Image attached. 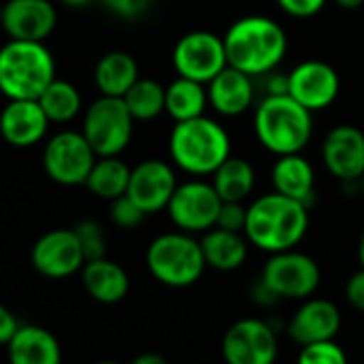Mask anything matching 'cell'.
<instances>
[{"label":"cell","mask_w":364,"mask_h":364,"mask_svg":"<svg viewBox=\"0 0 364 364\" xmlns=\"http://www.w3.org/2000/svg\"><path fill=\"white\" fill-rule=\"evenodd\" d=\"M223 41L228 65L251 77L277 71L287 54V35L283 26L266 16H247L236 20L228 28Z\"/></svg>","instance_id":"cell-1"},{"label":"cell","mask_w":364,"mask_h":364,"mask_svg":"<svg viewBox=\"0 0 364 364\" xmlns=\"http://www.w3.org/2000/svg\"><path fill=\"white\" fill-rule=\"evenodd\" d=\"M306 230L309 206L277 191L259 196L247 206L245 236L249 245L270 255L296 249L306 236Z\"/></svg>","instance_id":"cell-2"},{"label":"cell","mask_w":364,"mask_h":364,"mask_svg":"<svg viewBox=\"0 0 364 364\" xmlns=\"http://www.w3.org/2000/svg\"><path fill=\"white\" fill-rule=\"evenodd\" d=\"M169 156L178 169L196 178L213 176L232 156V139L221 122L204 114L173 124Z\"/></svg>","instance_id":"cell-3"},{"label":"cell","mask_w":364,"mask_h":364,"mask_svg":"<svg viewBox=\"0 0 364 364\" xmlns=\"http://www.w3.org/2000/svg\"><path fill=\"white\" fill-rule=\"evenodd\" d=\"M253 129L268 152L296 154L313 137V112L289 95H266L255 107Z\"/></svg>","instance_id":"cell-4"},{"label":"cell","mask_w":364,"mask_h":364,"mask_svg":"<svg viewBox=\"0 0 364 364\" xmlns=\"http://www.w3.org/2000/svg\"><path fill=\"white\" fill-rule=\"evenodd\" d=\"M56 80V63L43 41L11 39L0 48V92L9 101L39 99Z\"/></svg>","instance_id":"cell-5"},{"label":"cell","mask_w":364,"mask_h":364,"mask_svg":"<svg viewBox=\"0 0 364 364\" xmlns=\"http://www.w3.org/2000/svg\"><path fill=\"white\" fill-rule=\"evenodd\" d=\"M150 274L167 287H189L200 281L206 270L202 242L189 232H167L156 236L146 251Z\"/></svg>","instance_id":"cell-6"},{"label":"cell","mask_w":364,"mask_h":364,"mask_svg":"<svg viewBox=\"0 0 364 364\" xmlns=\"http://www.w3.org/2000/svg\"><path fill=\"white\" fill-rule=\"evenodd\" d=\"M133 122L124 99L101 95L86 109L82 133L97 156H118L133 137Z\"/></svg>","instance_id":"cell-7"},{"label":"cell","mask_w":364,"mask_h":364,"mask_svg":"<svg viewBox=\"0 0 364 364\" xmlns=\"http://www.w3.org/2000/svg\"><path fill=\"white\" fill-rule=\"evenodd\" d=\"M171 63L180 77L208 84L228 67L225 41L210 31L187 33L173 46Z\"/></svg>","instance_id":"cell-8"},{"label":"cell","mask_w":364,"mask_h":364,"mask_svg":"<svg viewBox=\"0 0 364 364\" xmlns=\"http://www.w3.org/2000/svg\"><path fill=\"white\" fill-rule=\"evenodd\" d=\"M223 200L219 198L213 182L193 178L178 185L173 198L169 200L167 215L171 223L189 234L208 232L217 225V217Z\"/></svg>","instance_id":"cell-9"},{"label":"cell","mask_w":364,"mask_h":364,"mask_svg":"<svg viewBox=\"0 0 364 364\" xmlns=\"http://www.w3.org/2000/svg\"><path fill=\"white\" fill-rule=\"evenodd\" d=\"M262 281L279 296V300H306L319 287L321 272L313 257L289 249L270 255L262 270Z\"/></svg>","instance_id":"cell-10"},{"label":"cell","mask_w":364,"mask_h":364,"mask_svg":"<svg viewBox=\"0 0 364 364\" xmlns=\"http://www.w3.org/2000/svg\"><path fill=\"white\" fill-rule=\"evenodd\" d=\"M97 159L99 156L84 133L63 131L48 141L43 152V167L48 176L54 182H58V185L75 187L86 185Z\"/></svg>","instance_id":"cell-11"},{"label":"cell","mask_w":364,"mask_h":364,"mask_svg":"<svg viewBox=\"0 0 364 364\" xmlns=\"http://www.w3.org/2000/svg\"><path fill=\"white\" fill-rule=\"evenodd\" d=\"M221 349L228 364H274L279 338L268 321L247 317L228 328Z\"/></svg>","instance_id":"cell-12"},{"label":"cell","mask_w":364,"mask_h":364,"mask_svg":"<svg viewBox=\"0 0 364 364\" xmlns=\"http://www.w3.org/2000/svg\"><path fill=\"white\" fill-rule=\"evenodd\" d=\"M287 95L294 97L309 112H321L330 107L341 90V77L336 69L323 60H304L289 73Z\"/></svg>","instance_id":"cell-13"},{"label":"cell","mask_w":364,"mask_h":364,"mask_svg":"<svg viewBox=\"0 0 364 364\" xmlns=\"http://www.w3.org/2000/svg\"><path fill=\"white\" fill-rule=\"evenodd\" d=\"M176 189H178V178L173 167L165 161L148 159L131 169L127 196L146 215H154L167 210Z\"/></svg>","instance_id":"cell-14"},{"label":"cell","mask_w":364,"mask_h":364,"mask_svg":"<svg viewBox=\"0 0 364 364\" xmlns=\"http://www.w3.org/2000/svg\"><path fill=\"white\" fill-rule=\"evenodd\" d=\"M33 266L48 279H67L86 264L82 245L73 230H52L43 234L31 253Z\"/></svg>","instance_id":"cell-15"},{"label":"cell","mask_w":364,"mask_h":364,"mask_svg":"<svg viewBox=\"0 0 364 364\" xmlns=\"http://www.w3.org/2000/svg\"><path fill=\"white\" fill-rule=\"evenodd\" d=\"M321 161L336 180L358 182L364 173V133L353 124L330 129L321 144Z\"/></svg>","instance_id":"cell-16"},{"label":"cell","mask_w":364,"mask_h":364,"mask_svg":"<svg viewBox=\"0 0 364 364\" xmlns=\"http://www.w3.org/2000/svg\"><path fill=\"white\" fill-rule=\"evenodd\" d=\"M56 20L50 0H9L3 7V28L11 39L46 41L56 28Z\"/></svg>","instance_id":"cell-17"},{"label":"cell","mask_w":364,"mask_h":364,"mask_svg":"<svg viewBox=\"0 0 364 364\" xmlns=\"http://www.w3.org/2000/svg\"><path fill=\"white\" fill-rule=\"evenodd\" d=\"M50 127V118L37 99H14L0 114V135L16 148L39 144Z\"/></svg>","instance_id":"cell-18"},{"label":"cell","mask_w":364,"mask_h":364,"mask_svg":"<svg viewBox=\"0 0 364 364\" xmlns=\"http://www.w3.org/2000/svg\"><path fill=\"white\" fill-rule=\"evenodd\" d=\"M341 330V311L323 298H306L287 323V334L298 345L332 341Z\"/></svg>","instance_id":"cell-19"},{"label":"cell","mask_w":364,"mask_h":364,"mask_svg":"<svg viewBox=\"0 0 364 364\" xmlns=\"http://www.w3.org/2000/svg\"><path fill=\"white\" fill-rule=\"evenodd\" d=\"M206 88L210 107L225 118H236L245 114L255 101L253 77L230 65L215 80H210Z\"/></svg>","instance_id":"cell-20"},{"label":"cell","mask_w":364,"mask_h":364,"mask_svg":"<svg viewBox=\"0 0 364 364\" xmlns=\"http://www.w3.org/2000/svg\"><path fill=\"white\" fill-rule=\"evenodd\" d=\"M270 180L277 193L287 196L309 208L315 204V169L300 152L279 156L272 165Z\"/></svg>","instance_id":"cell-21"},{"label":"cell","mask_w":364,"mask_h":364,"mask_svg":"<svg viewBox=\"0 0 364 364\" xmlns=\"http://www.w3.org/2000/svg\"><path fill=\"white\" fill-rule=\"evenodd\" d=\"M9 364H63L58 338L41 326H20L7 343Z\"/></svg>","instance_id":"cell-22"},{"label":"cell","mask_w":364,"mask_h":364,"mask_svg":"<svg viewBox=\"0 0 364 364\" xmlns=\"http://www.w3.org/2000/svg\"><path fill=\"white\" fill-rule=\"evenodd\" d=\"M82 283L86 291L101 304H116L129 294L127 270L107 257L86 262L82 268Z\"/></svg>","instance_id":"cell-23"},{"label":"cell","mask_w":364,"mask_h":364,"mask_svg":"<svg viewBox=\"0 0 364 364\" xmlns=\"http://www.w3.org/2000/svg\"><path fill=\"white\" fill-rule=\"evenodd\" d=\"M202 251L206 264L221 272H232L247 262L249 255V240L240 232H230L221 228H213L204 234Z\"/></svg>","instance_id":"cell-24"},{"label":"cell","mask_w":364,"mask_h":364,"mask_svg":"<svg viewBox=\"0 0 364 364\" xmlns=\"http://www.w3.org/2000/svg\"><path fill=\"white\" fill-rule=\"evenodd\" d=\"M139 80L137 63L127 52H109L95 67V82L105 97H124L129 88Z\"/></svg>","instance_id":"cell-25"},{"label":"cell","mask_w":364,"mask_h":364,"mask_svg":"<svg viewBox=\"0 0 364 364\" xmlns=\"http://www.w3.org/2000/svg\"><path fill=\"white\" fill-rule=\"evenodd\" d=\"M208 88L189 77H176L165 88V112L173 122H185L198 116H204L208 107Z\"/></svg>","instance_id":"cell-26"},{"label":"cell","mask_w":364,"mask_h":364,"mask_svg":"<svg viewBox=\"0 0 364 364\" xmlns=\"http://www.w3.org/2000/svg\"><path fill=\"white\" fill-rule=\"evenodd\" d=\"M213 187L223 202H245L255 189V169L242 156H230L215 173Z\"/></svg>","instance_id":"cell-27"},{"label":"cell","mask_w":364,"mask_h":364,"mask_svg":"<svg viewBox=\"0 0 364 364\" xmlns=\"http://www.w3.org/2000/svg\"><path fill=\"white\" fill-rule=\"evenodd\" d=\"M131 180V167L118 156H99L90 169L86 187L103 200H116L127 196Z\"/></svg>","instance_id":"cell-28"},{"label":"cell","mask_w":364,"mask_h":364,"mask_svg":"<svg viewBox=\"0 0 364 364\" xmlns=\"http://www.w3.org/2000/svg\"><path fill=\"white\" fill-rule=\"evenodd\" d=\"M135 120H154L165 112V88L150 77H139L122 97Z\"/></svg>","instance_id":"cell-29"},{"label":"cell","mask_w":364,"mask_h":364,"mask_svg":"<svg viewBox=\"0 0 364 364\" xmlns=\"http://www.w3.org/2000/svg\"><path fill=\"white\" fill-rule=\"evenodd\" d=\"M37 101L41 103L50 122H69L82 109V97L77 88L65 80H54Z\"/></svg>","instance_id":"cell-30"},{"label":"cell","mask_w":364,"mask_h":364,"mask_svg":"<svg viewBox=\"0 0 364 364\" xmlns=\"http://www.w3.org/2000/svg\"><path fill=\"white\" fill-rule=\"evenodd\" d=\"M80 245H82V251H84V257L86 262H92V259H101L105 257V251H107V240H105V232L103 228L92 221V219H84L80 221L75 228H73Z\"/></svg>","instance_id":"cell-31"},{"label":"cell","mask_w":364,"mask_h":364,"mask_svg":"<svg viewBox=\"0 0 364 364\" xmlns=\"http://www.w3.org/2000/svg\"><path fill=\"white\" fill-rule=\"evenodd\" d=\"M296 364H347V353L338 343L319 341L311 345H302Z\"/></svg>","instance_id":"cell-32"},{"label":"cell","mask_w":364,"mask_h":364,"mask_svg":"<svg viewBox=\"0 0 364 364\" xmlns=\"http://www.w3.org/2000/svg\"><path fill=\"white\" fill-rule=\"evenodd\" d=\"M109 217H112V221H114L120 230H135V228H139V225L144 223L146 213H144L129 196H122V198L112 200Z\"/></svg>","instance_id":"cell-33"},{"label":"cell","mask_w":364,"mask_h":364,"mask_svg":"<svg viewBox=\"0 0 364 364\" xmlns=\"http://www.w3.org/2000/svg\"><path fill=\"white\" fill-rule=\"evenodd\" d=\"M245 225H247V206H245V202H223L215 228L245 234Z\"/></svg>","instance_id":"cell-34"},{"label":"cell","mask_w":364,"mask_h":364,"mask_svg":"<svg viewBox=\"0 0 364 364\" xmlns=\"http://www.w3.org/2000/svg\"><path fill=\"white\" fill-rule=\"evenodd\" d=\"M101 3L105 5V9H109L118 18L135 20V18H141L154 5V0H101Z\"/></svg>","instance_id":"cell-35"},{"label":"cell","mask_w":364,"mask_h":364,"mask_svg":"<svg viewBox=\"0 0 364 364\" xmlns=\"http://www.w3.org/2000/svg\"><path fill=\"white\" fill-rule=\"evenodd\" d=\"M279 7L291 16V18H298V20H306V18H313L317 16L328 0H277Z\"/></svg>","instance_id":"cell-36"},{"label":"cell","mask_w":364,"mask_h":364,"mask_svg":"<svg viewBox=\"0 0 364 364\" xmlns=\"http://www.w3.org/2000/svg\"><path fill=\"white\" fill-rule=\"evenodd\" d=\"M345 298L347 302L355 309L364 313V268H360L358 272H353L345 285Z\"/></svg>","instance_id":"cell-37"},{"label":"cell","mask_w":364,"mask_h":364,"mask_svg":"<svg viewBox=\"0 0 364 364\" xmlns=\"http://www.w3.org/2000/svg\"><path fill=\"white\" fill-rule=\"evenodd\" d=\"M20 323L16 319V315L11 313V309H7L3 302H0V345H7L14 334L18 332Z\"/></svg>","instance_id":"cell-38"},{"label":"cell","mask_w":364,"mask_h":364,"mask_svg":"<svg viewBox=\"0 0 364 364\" xmlns=\"http://www.w3.org/2000/svg\"><path fill=\"white\" fill-rule=\"evenodd\" d=\"M251 296H253V300H255L257 304H262V306H270V304H274V302L279 300V296L262 281V277H259V281L251 287Z\"/></svg>","instance_id":"cell-39"},{"label":"cell","mask_w":364,"mask_h":364,"mask_svg":"<svg viewBox=\"0 0 364 364\" xmlns=\"http://www.w3.org/2000/svg\"><path fill=\"white\" fill-rule=\"evenodd\" d=\"M287 88H289V77L287 73H268V80H266V95H287Z\"/></svg>","instance_id":"cell-40"},{"label":"cell","mask_w":364,"mask_h":364,"mask_svg":"<svg viewBox=\"0 0 364 364\" xmlns=\"http://www.w3.org/2000/svg\"><path fill=\"white\" fill-rule=\"evenodd\" d=\"M131 364H167V360L161 355V353H154V351H146V353H139L137 358H133Z\"/></svg>","instance_id":"cell-41"},{"label":"cell","mask_w":364,"mask_h":364,"mask_svg":"<svg viewBox=\"0 0 364 364\" xmlns=\"http://www.w3.org/2000/svg\"><path fill=\"white\" fill-rule=\"evenodd\" d=\"M336 7L345 9V11H355L364 5V0H334Z\"/></svg>","instance_id":"cell-42"},{"label":"cell","mask_w":364,"mask_h":364,"mask_svg":"<svg viewBox=\"0 0 364 364\" xmlns=\"http://www.w3.org/2000/svg\"><path fill=\"white\" fill-rule=\"evenodd\" d=\"M60 3L71 9H82V7H88L90 3H95V0H60Z\"/></svg>","instance_id":"cell-43"},{"label":"cell","mask_w":364,"mask_h":364,"mask_svg":"<svg viewBox=\"0 0 364 364\" xmlns=\"http://www.w3.org/2000/svg\"><path fill=\"white\" fill-rule=\"evenodd\" d=\"M358 262H360V266L364 268V232H362L360 242H358Z\"/></svg>","instance_id":"cell-44"},{"label":"cell","mask_w":364,"mask_h":364,"mask_svg":"<svg viewBox=\"0 0 364 364\" xmlns=\"http://www.w3.org/2000/svg\"><path fill=\"white\" fill-rule=\"evenodd\" d=\"M360 196L364 198V173H362V178H360Z\"/></svg>","instance_id":"cell-45"},{"label":"cell","mask_w":364,"mask_h":364,"mask_svg":"<svg viewBox=\"0 0 364 364\" xmlns=\"http://www.w3.org/2000/svg\"><path fill=\"white\" fill-rule=\"evenodd\" d=\"M97 364H120V362H114V360H101V362H97Z\"/></svg>","instance_id":"cell-46"},{"label":"cell","mask_w":364,"mask_h":364,"mask_svg":"<svg viewBox=\"0 0 364 364\" xmlns=\"http://www.w3.org/2000/svg\"><path fill=\"white\" fill-rule=\"evenodd\" d=\"M0 28H3V7H0Z\"/></svg>","instance_id":"cell-47"}]
</instances>
